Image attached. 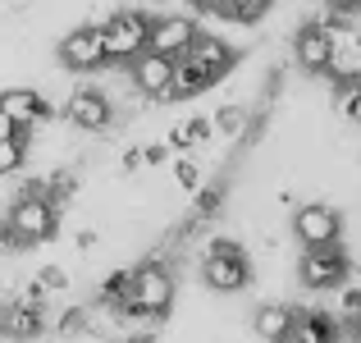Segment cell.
<instances>
[{"mask_svg":"<svg viewBox=\"0 0 361 343\" xmlns=\"http://www.w3.org/2000/svg\"><path fill=\"white\" fill-rule=\"evenodd\" d=\"M46 330V307H32V302L23 298H9L5 307H0V335L14 339V343H32L42 339Z\"/></svg>","mask_w":361,"mask_h":343,"instance_id":"obj_12","label":"cell"},{"mask_svg":"<svg viewBox=\"0 0 361 343\" xmlns=\"http://www.w3.org/2000/svg\"><path fill=\"white\" fill-rule=\"evenodd\" d=\"M206 88H215V83L206 78V73L197 69L192 60H178V64H174V88H169L165 101H192V97H202Z\"/></svg>","mask_w":361,"mask_h":343,"instance_id":"obj_19","label":"cell"},{"mask_svg":"<svg viewBox=\"0 0 361 343\" xmlns=\"http://www.w3.org/2000/svg\"><path fill=\"white\" fill-rule=\"evenodd\" d=\"M60 64L64 69H73V73H97V69H106V32H101V23H82V28H73L69 37L60 42Z\"/></svg>","mask_w":361,"mask_h":343,"instance_id":"obj_7","label":"cell"},{"mask_svg":"<svg viewBox=\"0 0 361 343\" xmlns=\"http://www.w3.org/2000/svg\"><path fill=\"white\" fill-rule=\"evenodd\" d=\"M128 298H133V265H119V270H110L106 279L97 284V302H101L106 311L123 307Z\"/></svg>","mask_w":361,"mask_h":343,"instance_id":"obj_20","label":"cell"},{"mask_svg":"<svg viewBox=\"0 0 361 343\" xmlns=\"http://www.w3.org/2000/svg\"><path fill=\"white\" fill-rule=\"evenodd\" d=\"M202 37V28H197V18L188 14H165L151 23V55H165V60H183L188 51H192V42Z\"/></svg>","mask_w":361,"mask_h":343,"instance_id":"obj_8","label":"cell"},{"mask_svg":"<svg viewBox=\"0 0 361 343\" xmlns=\"http://www.w3.org/2000/svg\"><path fill=\"white\" fill-rule=\"evenodd\" d=\"M211 133H215V124L206 119V114H192V119L174 124L165 142H169V151H178V156H183V151H192V147H202V142H211Z\"/></svg>","mask_w":361,"mask_h":343,"instance_id":"obj_18","label":"cell"},{"mask_svg":"<svg viewBox=\"0 0 361 343\" xmlns=\"http://www.w3.org/2000/svg\"><path fill=\"white\" fill-rule=\"evenodd\" d=\"M348 275H353V256L343 252V243H338V247H316V252H302V261H298V279H302V289H311V293L343 289Z\"/></svg>","mask_w":361,"mask_h":343,"instance_id":"obj_5","label":"cell"},{"mask_svg":"<svg viewBox=\"0 0 361 343\" xmlns=\"http://www.w3.org/2000/svg\"><path fill=\"white\" fill-rule=\"evenodd\" d=\"M174 183L183 188V193H197V188H202V165H197L192 156H178L174 160Z\"/></svg>","mask_w":361,"mask_h":343,"instance_id":"obj_28","label":"cell"},{"mask_svg":"<svg viewBox=\"0 0 361 343\" xmlns=\"http://www.w3.org/2000/svg\"><path fill=\"white\" fill-rule=\"evenodd\" d=\"M293 238L302 243V252H316V247H338L343 238V215L325 202H307L293 211Z\"/></svg>","mask_w":361,"mask_h":343,"instance_id":"obj_6","label":"cell"},{"mask_svg":"<svg viewBox=\"0 0 361 343\" xmlns=\"http://www.w3.org/2000/svg\"><path fill=\"white\" fill-rule=\"evenodd\" d=\"M265 9H270V0H220V5H215V14L238 18V23H256Z\"/></svg>","mask_w":361,"mask_h":343,"instance_id":"obj_24","label":"cell"},{"mask_svg":"<svg viewBox=\"0 0 361 343\" xmlns=\"http://www.w3.org/2000/svg\"><path fill=\"white\" fill-rule=\"evenodd\" d=\"M343 330L348 335H361V289L343 293Z\"/></svg>","mask_w":361,"mask_h":343,"instance_id":"obj_29","label":"cell"},{"mask_svg":"<svg viewBox=\"0 0 361 343\" xmlns=\"http://www.w3.org/2000/svg\"><path fill=\"white\" fill-rule=\"evenodd\" d=\"M0 307H5V302H0Z\"/></svg>","mask_w":361,"mask_h":343,"instance_id":"obj_39","label":"cell"},{"mask_svg":"<svg viewBox=\"0 0 361 343\" xmlns=\"http://www.w3.org/2000/svg\"><path fill=\"white\" fill-rule=\"evenodd\" d=\"M202 279H206V289H211V293H243L247 284L256 279L247 247H243V252H233V256H202Z\"/></svg>","mask_w":361,"mask_h":343,"instance_id":"obj_10","label":"cell"},{"mask_svg":"<svg viewBox=\"0 0 361 343\" xmlns=\"http://www.w3.org/2000/svg\"><path fill=\"white\" fill-rule=\"evenodd\" d=\"M0 252H18V238L9 229V220H0Z\"/></svg>","mask_w":361,"mask_h":343,"instance_id":"obj_34","label":"cell"},{"mask_svg":"<svg viewBox=\"0 0 361 343\" xmlns=\"http://www.w3.org/2000/svg\"><path fill=\"white\" fill-rule=\"evenodd\" d=\"M183 60H192V64H197V69H202L211 83H220L224 73H229L233 64H238V55H233V46L224 42V37H211V32H202V37L192 42V51L183 55Z\"/></svg>","mask_w":361,"mask_h":343,"instance_id":"obj_13","label":"cell"},{"mask_svg":"<svg viewBox=\"0 0 361 343\" xmlns=\"http://www.w3.org/2000/svg\"><path fill=\"white\" fill-rule=\"evenodd\" d=\"M5 220L14 229L18 247H37V243H51L55 238V229H60V206H51L46 197H14Z\"/></svg>","mask_w":361,"mask_h":343,"instance_id":"obj_4","label":"cell"},{"mask_svg":"<svg viewBox=\"0 0 361 343\" xmlns=\"http://www.w3.org/2000/svg\"><path fill=\"white\" fill-rule=\"evenodd\" d=\"M110 343H156V335H119V330H115Z\"/></svg>","mask_w":361,"mask_h":343,"instance_id":"obj_36","label":"cell"},{"mask_svg":"<svg viewBox=\"0 0 361 343\" xmlns=\"http://www.w3.org/2000/svg\"><path fill=\"white\" fill-rule=\"evenodd\" d=\"M142 165H147V160H142V147H128V151L119 156V169H123V174H137Z\"/></svg>","mask_w":361,"mask_h":343,"instance_id":"obj_32","label":"cell"},{"mask_svg":"<svg viewBox=\"0 0 361 343\" xmlns=\"http://www.w3.org/2000/svg\"><path fill=\"white\" fill-rule=\"evenodd\" d=\"M298 316L302 311L293 307V302H261V307L252 311V335L265 339V343H283L298 330Z\"/></svg>","mask_w":361,"mask_h":343,"instance_id":"obj_14","label":"cell"},{"mask_svg":"<svg viewBox=\"0 0 361 343\" xmlns=\"http://www.w3.org/2000/svg\"><path fill=\"white\" fill-rule=\"evenodd\" d=\"M151 23H156V18H151L147 9H115V14L101 23V32H106V60L110 64H133L137 55H147Z\"/></svg>","mask_w":361,"mask_h":343,"instance_id":"obj_1","label":"cell"},{"mask_svg":"<svg viewBox=\"0 0 361 343\" xmlns=\"http://www.w3.org/2000/svg\"><path fill=\"white\" fill-rule=\"evenodd\" d=\"M174 64L178 60H165V55H137V60L128 64V83L133 92H142L147 101H165L169 88H174Z\"/></svg>","mask_w":361,"mask_h":343,"instance_id":"obj_11","label":"cell"},{"mask_svg":"<svg viewBox=\"0 0 361 343\" xmlns=\"http://www.w3.org/2000/svg\"><path fill=\"white\" fill-rule=\"evenodd\" d=\"M92 330V311L87 307H64L60 316H55V335L60 339H78Z\"/></svg>","mask_w":361,"mask_h":343,"instance_id":"obj_22","label":"cell"},{"mask_svg":"<svg viewBox=\"0 0 361 343\" xmlns=\"http://www.w3.org/2000/svg\"><path fill=\"white\" fill-rule=\"evenodd\" d=\"M316 23L329 32V69H325V78L334 83V88H357L361 83V37L353 28H343L338 14H325V18H316Z\"/></svg>","mask_w":361,"mask_h":343,"instance_id":"obj_3","label":"cell"},{"mask_svg":"<svg viewBox=\"0 0 361 343\" xmlns=\"http://www.w3.org/2000/svg\"><path fill=\"white\" fill-rule=\"evenodd\" d=\"M215 5H220V0H188L192 14H215Z\"/></svg>","mask_w":361,"mask_h":343,"instance_id":"obj_37","label":"cell"},{"mask_svg":"<svg viewBox=\"0 0 361 343\" xmlns=\"http://www.w3.org/2000/svg\"><path fill=\"white\" fill-rule=\"evenodd\" d=\"M353 343H361V335H353Z\"/></svg>","mask_w":361,"mask_h":343,"instance_id":"obj_38","label":"cell"},{"mask_svg":"<svg viewBox=\"0 0 361 343\" xmlns=\"http://www.w3.org/2000/svg\"><path fill=\"white\" fill-rule=\"evenodd\" d=\"M73 243H78V252H92L101 238H97V229H78V238H73Z\"/></svg>","mask_w":361,"mask_h":343,"instance_id":"obj_35","label":"cell"},{"mask_svg":"<svg viewBox=\"0 0 361 343\" xmlns=\"http://www.w3.org/2000/svg\"><path fill=\"white\" fill-rule=\"evenodd\" d=\"M174 270L165 265V256H147V261L133 265V307H142L147 316H169V307H174Z\"/></svg>","mask_w":361,"mask_h":343,"instance_id":"obj_2","label":"cell"},{"mask_svg":"<svg viewBox=\"0 0 361 343\" xmlns=\"http://www.w3.org/2000/svg\"><path fill=\"white\" fill-rule=\"evenodd\" d=\"M325 5H329V14H338V18L361 14V0H325Z\"/></svg>","mask_w":361,"mask_h":343,"instance_id":"obj_33","label":"cell"},{"mask_svg":"<svg viewBox=\"0 0 361 343\" xmlns=\"http://www.w3.org/2000/svg\"><path fill=\"white\" fill-rule=\"evenodd\" d=\"M23 160H27V142H18V138L0 142V174H18Z\"/></svg>","mask_w":361,"mask_h":343,"instance_id":"obj_27","label":"cell"},{"mask_svg":"<svg viewBox=\"0 0 361 343\" xmlns=\"http://www.w3.org/2000/svg\"><path fill=\"white\" fill-rule=\"evenodd\" d=\"M37 284H42L46 293H64L69 289V275H64L60 265H42V270H37Z\"/></svg>","mask_w":361,"mask_h":343,"instance_id":"obj_30","label":"cell"},{"mask_svg":"<svg viewBox=\"0 0 361 343\" xmlns=\"http://www.w3.org/2000/svg\"><path fill=\"white\" fill-rule=\"evenodd\" d=\"M247 119H252L247 106H220V110L211 114L215 133H224V138H243V133H247Z\"/></svg>","mask_w":361,"mask_h":343,"instance_id":"obj_23","label":"cell"},{"mask_svg":"<svg viewBox=\"0 0 361 343\" xmlns=\"http://www.w3.org/2000/svg\"><path fill=\"white\" fill-rule=\"evenodd\" d=\"M293 343H343V325L329 311H302L298 330L288 335Z\"/></svg>","mask_w":361,"mask_h":343,"instance_id":"obj_17","label":"cell"},{"mask_svg":"<svg viewBox=\"0 0 361 343\" xmlns=\"http://www.w3.org/2000/svg\"><path fill=\"white\" fill-rule=\"evenodd\" d=\"M169 156H174V151H169V142H151V147H142V160H147V165H165Z\"/></svg>","mask_w":361,"mask_h":343,"instance_id":"obj_31","label":"cell"},{"mask_svg":"<svg viewBox=\"0 0 361 343\" xmlns=\"http://www.w3.org/2000/svg\"><path fill=\"white\" fill-rule=\"evenodd\" d=\"M293 60L302 73H325L329 69V32L320 23H307L293 37Z\"/></svg>","mask_w":361,"mask_h":343,"instance_id":"obj_16","label":"cell"},{"mask_svg":"<svg viewBox=\"0 0 361 343\" xmlns=\"http://www.w3.org/2000/svg\"><path fill=\"white\" fill-rule=\"evenodd\" d=\"M334 110H338V119L361 124V83H357V88H338L334 92Z\"/></svg>","mask_w":361,"mask_h":343,"instance_id":"obj_26","label":"cell"},{"mask_svg":"<svg viewBox=\"0 0 361 343\" xmlns=\"http://www.w3.org/2000/svg\"><path fill=\"white\" fill-rule=\"evenodd\" d=\"M42 188H46V202L51 206H64L73 197V188H78V174H73V169H55V174L42 179Z\"/></svg>","mask_w":361,"mask_h":343,"instance_id":"obj_21","label":"cell"},{"mask_svg":"<svg viewBox=\"0 0 361 343\" xmlns=\"http://www.w3.org/2000/svg\"><path fill=\"white\" fill-rule=\"evenodd\" d=\"M220 211H224V188H220V183H211V188H197L192 215H202V220H215Z\"/></svg>","mask_w":361,"mask_h":343,"instance_id":"obj_25","label":"cell"},{"mask_svg":"<svg viewBox=\"0 0 361 343\" xmlns=\"http://www.w3.org/2000/svg\"><path fill=\"white\" fill-rule=\"evenodd\" d=\"M64 119L82 133H106L115 124V106H110V97L101 88H78L64 101Z\"/></svg>","mask_w":361,"mask_h":343,"instance_id":"obj_9","label":"cell"},{"mask_svg":"<svg viewBox=\"0 0 361 343\" xmlns=\"http://www.w3.org/2000/svg\"><path fill=\"white\" fill-rule=\"evenodd\" d=\"M0 110H5L14 124H27V128H37V124H46L55 114V106L42 97V92H32V88H9V92H0Z\"/></svg>","mask_w":361,"mask_h":343,"instance_id":"obj_15","label":"cell"}]
</instances>
